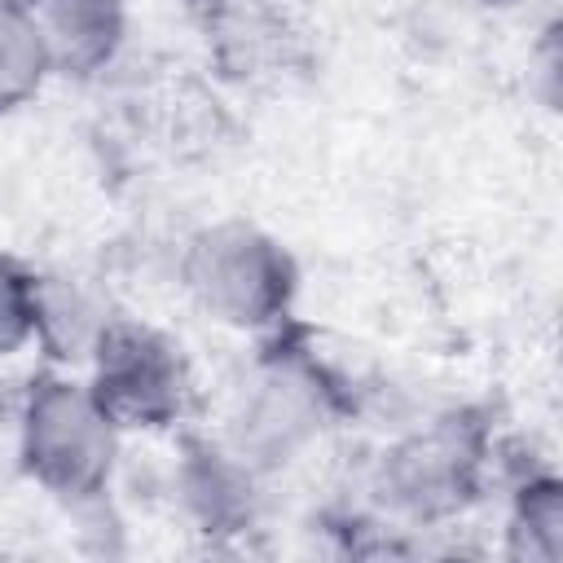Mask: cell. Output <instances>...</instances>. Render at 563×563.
I'll return each instance as SVG.
<instances>
[{
	"instance_id": "1",
	"label": "cell",
	"mask_w": 563,
	"mask_h": 563,
	"mask_svg": "<svg viewBox=\"0 0 563 563\" xmlns=\"http://www.w3.org/2000/svg\"><path fill=\"white\" fill-rule=\"evenodd\" d=\"M185 286L224 325L282 321L295 295L290 255L255 224L229 220L202 229L185 251Z\"/></svg>"
},
{
	"instance_id": "2",
	"label": "cell",
	"mask_w": 563,
	"mask_h": 563,
	"mask_svg": "<svg viewBox=\"0 0 563 563\" xmlns=\"http://www.w3.org/2000/svg\"><path fill=\"white\" fill-rule=\"evenodd\" d=\"M114 431L88 387L35 378L22 409V466L57 497H97L114 466Z\"/></svg>"
},
{
	"instance_id": "3",
	"label": "cell",
	"mask_w": 563,
	"mask_h": 563,
	"mask_svg": "<svg viewBox=\"0 0 563 563\" xmlns=\"http://www.w3.org/2000/svg\"><path fill=\"white\" fill-rule=\"evenodd\" d=\"M92 396L114 427H167L185 405V361L172 339L132 321H106L97 343Z\"/></svg>"
},
{
	"instance_id": "4",
	"label": "cell",
	"mask_w": 563,
	"mask_h": 563,
	"mask_svg": "<svg viewBox=\"0 0 563 563\" xmlns=\"http://www.w3.org/2000/svg\"><path fill=\"white\" fill-rule=\"evenodd\" d=\"M475 444L462 427H435L427 435L405 440L383 471V484L396 506L413 515H444L462 506L475 488Z\"/></svg>"
},
{
	"instance_id": "5",
	"label": "cell",
	"mask_w": 563,
	"mask_h": 563,
	"mask_svg": "<svg viewBox=\"0 0 563 563\" xmlns=\"http://www.w3.org/2000/svg\"><path fill=\"white\" fill-rule=\"evenodd\" d=\"M53 70L92 75L123 44V0H26Z\"/></svg>"
},
{
	"instance_id": "6",
	"label": "cell",
	"mask_w": 563,
	"mask_h": 563,
	"mask_svg": "<svg viewBox=\"0 0 563 563\" xmlns=\"http://www.w3.org/2000/svg\"><path fill=\"white\" fill-rule=\"evenodd\" d=\"M53 70L26 0H0V114L40 92Z\"/></svg>"
},
{
	"instance_id": "7",
	"label": "cell",
	"mask_w": 563,
	"mask_h": 563,
	"mask_svg": "<svg viewBox=\"0 0 563 563\" xmlns=\"http://www.w3.org/2000/svg\"><path fill=\"white\" fill-rule=\"evenodd\" d=\"M40 330V282L9 255H0V356L18 352Z\"/></svg>"
},
{
	"instance_id": "8",
	"label": "cell",
	"mask_w": 563,
	"mask_h": 563,
	"mask_svg": "<svg viewBox=\"0 0 563 563\" xmlns=\"http://www.w3.org/2000/svg\"><path fill=\"white\" fill-rule=\"evenodd\" d=\"M559 484L554 479H537L519 493V515H515V537H528L519 550L537 554V559H554L559 554Z\"/></svg>"
},
{
	"instance_id": "9",
	"label": "cell",
	"mask_w": 563,
	"mask_h": 563,
	"mask_svg": "<svg viewBox=\"0 0 563 563\" xmlns=\"http://www.w3.org/2000/svg\"><path fill=\"white\" fill-rule=\"evenodd\" d=\"M202 462H198V475L189 479V488H194V501L202 506V519L207 523H220V519H229V515H242V479L224 466V462H211V453H198Z\"/></svg>"
},
{
	"instance_id": "10",
	"label": "cell",
	"mask_w": 563,
	"mask_h": 563,
	"mask_svg": "<svg viewBox=\"0 0 563 563\" xmlns=\"http://www.w3.org/2000/svg\"><path fill=\"white\" fill-rule=\"evenodd\" d=\"M497 4H506V0H497Z\"/></svg>"
}]
</instances>
